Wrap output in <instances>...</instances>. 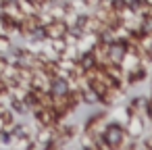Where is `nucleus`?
I'll use <instances>...</instances> for the list:
<instances>
[{"label":"nucleus","mask_w":152,"mask_h":150,"mask_svg":"<svg viewBox=\"0 0 152 150\" xmlns=\"http://www.w3.org/2000/svg\"><path fill=\"white\" fill-rule=\"evenodd\" d=\"M104 127H106V115L98 113V115H94V117L88 119V123H86V133L92 135V138H98V135H102Z\"/></svg>","instance_id":"obj_3"},{"label":"nucleus","mask_w":152,"mask_h":150,"mask_svg":"<svg viewBox=\"0 0 152 150\" xmlns=\"http://www.w3.org/2000/svg\"><path fill=\"white\" fill-rule=\"evenodd\" d=\"M42 27H44V36H46L48 40L63 38V36L67 34V29H69V25H67L65 19H52L50 23H46V25H42Z\"/></svg>","instance_id":"obj_2"},{"label":"nucleus","mask_w":152,"mask_h":150,"mask_svg":"<svg viewBox=\"0 0 152 150\" xmlns=\"http://www.w3.org/2000/svg\"><path fill=\"white\" fill-rule=\"evenodd\" d=\"M125 131H127V135H129V138H140V135L144 133V121H142L140 113L129 115V121H127Z\"/></svg>","instance_id":"obj_6"},{"label":"nucleus","mask_w":152,"mask_h":150,"mask_svg":"<svg viewBox=\"0 0 152 150\" xmlns=\"http://www.w3.org/2000/svg\"><path fill=\"white\" fill-rule=\"evenodd\" d=\"M34 115H36V121L40 123V127H54L56 125V113L48 106L34 108Z\"/></svg>","instance_id":"obj_4"},{"label":"nucleus","mask_w":152,"mask_h":150,"mask_svg":"<svg viewBox=\"0 0 152 150\" xmlns=\"http://www.w3.org/2000/svg\"><path fill=\"white\" fill-rule=\"evenodd\" d=\"M102 138L106 142L108 148H121L125 144V138H127V131L119 125V123H106L104 131H102Z\"/></svg>","instance_id":"obj_1"},{"label":"nucleus","mask_w":152,"mask_h":150,"mask_svg":"<svg viewBox=\"0 0 152 150\" xmlns=\"http://www.w3.org/2000/svg\"><path fill=\"white\" fill-rule=\"evenodd\" d=\"M50 92H52V96H63V94H67L69 92V83H67V79L65 77H52L50 79Z\"/></svg>","instance_id":"obj_7"},{"label":"nucleus","mask_w":152,"mask_h":150,"mask_svg":"<svg viewBox=\"0 0 152 150\" xmlns=\"http://www.w3.org/2000/svg\"><path fill=\"white\" fill-rule=\"evenodd\" d=\"M125 52H127L125 40H113V42H108V63H117L119 65L123 61Z\"/></svg>","instance_id":"obj_5"}]
</instances>
